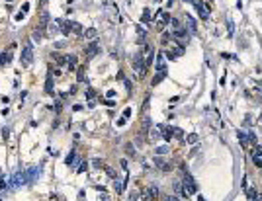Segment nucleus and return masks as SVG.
Masks as SVG:
<instances>
[{"label": "nucleus", "instance_id": "nucleus-1", "mask_svg": "<svg viewBox=\"0 0 262 201\" xmlns=\"http://www.w3.org/2000/svg\"><path fill=\"white\" fill-rule=\"evenodd\" d=\"M133 66H135V70H137V78H143L145 76V70H147V63H145L143 53H137L133 57Z\"/></svg>", "mask_w": 262, "mask_h": 201}, {"label": "nucleus", "instance_id": "nucleus-2", "mask_svg": "<svg viewBox=\"0 0 262 201\" xmlns=\"http://www.w3.org/2000/svg\"><path fill=\"white\" fill-rule=\"evenodd\" d=\"M33 63V49H32V43H27L22 51V66H30Z\"/></svg>", "mask_w": 262, "mask_h": 201}, {"label": "nucleus", "instance_id": "nucleus-3", "mask_svg": "<svg viewBox=\"0 0 262 201\" xmlns=\"http://www.w3.org/2000/svg\"><path fill=\"white\" fill-rule=\"evenodd\" d=\"M98 51H100L98 41H92V43H88V45L84 47V55H86V59H94L98 55Z\"/></svg>", "mask_w": 262, "mask_h": 201}, {"label": "nucleus", "instance_id": "nucleus-4", "mask_svg": "<svg viewBox=\"0 0 262 201\" xmlns=\"http://www.w3.org/2000/svg\"><path fill=\"white\" fill-rule=\"evenodd\" d=\"M182 184H184V188H186V191L188 193H196V182H194V178L188 174V172H184V180H182Z\"/></svg>", "mask_w": 262, "mask_h": 201}, {"label": "nucleus", "instance_id": "nucleus-5", "mask_svg": "<svg viewBox=\"0 0 262 201\" xmlns=\"http://www.w3.org/2000/svg\"><path fill=\"white\" fill-rule=\"evenodd\" d=\"M157 20H158V26H157V27H158V29H163L164 26H168V24H170V20H172V18H170V14H168V12H163V10H161V12L157 14Z\"/></svg>", "mask_w": 262, "mask_h": 201}, {"label": "nucleus", "instance_id": "nucleus-6", "mask_svg": "<svg viewBox=\"0 0 262 201\" xmlns=\"http://www.w3.org/2000/svg\"><path fill=\"white\" fill-rule=\"evenodd\" d=\"M57 24H61V31L65 33V35H70L72 33V22L70 20H57Z\"/></svg>", "mask_w": 262, "mask_h": 201}, {"label": "nucleus", "instance_id": "nucleus-7", "mask_svg": "<svg viewBox=\"0 0 262 201\" xmlns=\"http://www.w3.org/2000/svg\"><path fill=\"white\" fill-rule=\"evenodd\" d=\"M65 164H67V166H75V164H80V158H78V156H76V151H75V148H72V151L69 152V156H67V158H65Z\"/></svg>", "mask_w": 262, "mask_h": 201}, {"label": "nucleus", "instance_id": "nucleus-8", "mask_svg": "<svg viewBox=\"0 0 262 201\" xmlns=\"http://www.w3.org/2000/svg\"><path fill=\"white\" fill-rule=\"evenodd\" d=\"M157 195H158V188H157V185H151V188L143 193V201H153Z\"/></svg>", "mask_w": 262, "mask_h": 201}, {"label": "nucleus", "instance_id": "nucleus-9", "mask_svg": "<svg viewBox=\"0 0 262 201\" xmlns=\"http://www.w3.org/2000/svg\"><path fill=\"white\" fill-rule=\"evenodd\" d=\"M172 188H174V191H176L178 195H182L184 199L190 197V193L186 191V188H184V184H182V182H174V184H172Z\"/></svg>", "mask_w": 262, "mask_h": 201}, {"label": "nucleus", "instance_id": "nucleus-10", "mask_svg": "<svg viewBox=\"0 0 262 201\" xmlns=\"http://www.w3.org/2000/svg\"><path fill=\"white\" fill-rule=\"evenodd\" d=\"M47 24H49V12H47V10H41V16H39V24H37V27L45 29Z\"/></svg>", "mask_w": 262, "mask_h": 201}, {"label": "nucleus", "instance_id": "nucleus-11", "mask_svg": "<svg viewBox=\"0 0 262 201\" xmlns=\"http://www.w3.org/2000/svg\"><path fill=\"white\" fill-rule=\"evenodd\" d=\"M182 53H184V47H176V49H172V51H166V57H168L170 59V61H174V59H178Z\"/></svg>", "mask_w": 262, "mask_h": 201}, {"label": "nucleus", "instance_id": "nucleus-12", "mask_svg": "<svg viewBox=\"0 0 262 201\" xmlns=\"http://www.w3.org/2000/svg\"><path fill=\"white\" fill-rule=\"evenodd\" d=\"M237 139H239V143H241L243 146H249L250 143H249V133L246 131H239L237 133Z\"/></svg>", "mask_w": 262, "mask_h": 201}, {"label": "nucleus", "instance_id": "nucleus-13", "mask_svg": "<svg viewBox=\"0 0 262 201\" xmlns=\"http://www.w3.org/2000/svg\"><path fill=\"white\" fill-rule=\"evenodd\" d=\"M155 164H157V168H161V170H164V172H170V170H172V166L168 164V162H164V160H161V158H158V156H157V158H155Z\"/></svg>", "mask_w": 262, "mask_h": 201}, {"label": "nucleus", "instance_id": "nucleus-14", "mask_svg": "<svg viewBox=\"0 0 262 201\" xmlns=\"http://www.w3.org/2000/svg\"><path fill=\"white\" fill-rule=\"evenodd\" d=\"M125 182H123V180H119V178H115L114 176V188H115V191H118V193H123V189H125Z\"/></svg>", "mask_w": 262, "mask_h": 201}, {"label": "nucleus", "instance_id": "nucleus-15", "mask_svg": "<svg viewBox=\"0 0 262 201\" xmlns=\"http://www.w3.org/2000/svg\"><path fill=\"white\" fill-rule=\"evenodd\" d=\"M0 63H2V65H10V63H12V51L0 53Z\"/></svg>", "mask_w": 262, "mask_h": 201}, {"label": "nucleus", "instance_id": "nucleus-16", "mask_svg": "<svg viewBox=\"0 0 262 201\" xmlns=\"http://www.w3.org/2000/svg\"><path fill=\"white\" fill-rule=\"evenodd\" d=\"M163 131V135L164 139H174V127H158Z\"/></svg>", "mask_w": 262, "mask_h": 201}, {"label": "nucleus", "instance_id": "nucleus-17", "mask_svg": "<svg viewBox=\"0 0 262 201\" xmlns=\"http://www.w3.org/2000/svg\"><path fill=\"white\" fill-rule=\"evenodd\" d=\"M246 195H249V201H260V195L256 193V189H246Z\"/></svg>", "mask_w": 262, "mask_h": 201}, {"label": "nucleus", "instance_id": "nucleus-18", "mask_svg": "<svg viewBox=\"0 0 262 201\" xmlns=\"http://www.w3.org/2000/svg\"><path fill=\"white\" fill-rule=\"evenodd\" d=\"M96 35H98L96 27H88V29H84V37H86V39H94Z\"/></svg>", "mask_w": 262, "mask_h": 201}, {"label": "nucleus", "instance_id": "nucleus-19", "mask_svg": "<svg viewBox=\"0 0 262 201\" xmlns=\"http://www.w3.org/2000/svg\"><path fill=\"white\" fill-rule=\"evenodd\" d=\"M149 22H151V10L145 8L143 14H141V24H149Z\"/></svg>", "mask_w": 262, "mask_h": 201}, {"label": "nucleus", "instance_id": "nucleus-20", "mask_svg": "<svg viewBox=\"0 0 262 201\" xmlns=\"http://www.w3.org/2000/svg\"><path fill=\"white\" fill-rule=\"evenodd\" d=\"M186 22H188V29L196 33V27H198V26H196V20H194V18L190 16V14H188V16H186Z\"/></svg>", "mask_w": 262, "mask_h": 201}, {"label": "nucleus", "instance_id": "nucleus-21", "mask_svg": "<svg viewBox=\"0 0 262 201\" xmlns=\"http://www.w3.org/2000/svg\"><path fill=\"white\" fill-rule=\"evenodd\" d=\"M137 35H139V39H137V41H139V43H145V39H147V31H145L141 26L137 27Z\"/></svg>", "mask_w": 262, "mask_h": 201}, {"label": "nucleus", "instance_id": "nucleus-22", "mask_svg": "<svg viewBox=\"0 0 262 201\" xmlns=\"http://www.w3.org/2000/svg\"><path fill=\"white\" fill-rule=\"evenodd\" d=\"M72 33H76V35L84 33V29H82V24H78V22H72Z\"/></svg>", "mask_w": 262, "mask_h": 201}, {"label": "nucleus", "instance_id": "nucleus-23", "mask_svg": "<svg viewBox=\"0 0 262 201\" xmlns=\"http://www.w3.org/2000/svg\"><path fill=\"white\" fill-rule=\"evenodd\" d=\"M41 39H43V29H41V27H37V29L33 31V41H37V43H39Z\"/></svg>", "mask_w": 262, "mask_h": 201}, {"label": "nucleus", "instance_id": "nucleus-24", "mask_svg": "<svg viewBox=\"0 0 262 201\" xmlns=\"http://www.w3.org/2000/svg\"><path fill=\"white\" fill-rule=\"evenodd\" d=\"M84 70H86L84 66H80V69L76 70V78H78V82H82V80L86 78V72H84Z\"/></svg>", "mask_w": 262, "mask_h": 201}, {"label": "nucleus", "instance_id": "nucleus-25", "mask_svg": "<svg viewBox=\"0 0 262 201\" xmlns=\"http://www.w3.org/2000/svg\"><path fill=\"white\" fill-rule=\"evenodd\" d=\"M53 59H55L57 65H65V63H67V57H61L59 53H53Z\"/></svg>", "mask_w": 262, "mask_h": 201}, {"label": "nucleus", "instance_id": "nucleus-26", "mask_svg": "<svg viewBox=\"0 0 262 201\" xmlns=\"http://www.w3.org/2000/svg\"><path fill=\"white\" fill-rule=\"evenodd\" d=\"M155 152H157V156H158V154H166V152H168V145H161V146H157V148H155Z\"/></svg>", "mask_w": 262, "mask_h": 201}, {"label": "nucleus", "instance_id": "nucleus-27", "mask_svg": "<svg viewBox=\"0 0 262 201\" xmlns=\"http://www.w3.org/2000/svg\"><path fill=\"white\" fill-rule=\"evenodd\" d=\"M45 92H47V94H53V82H51V74L47 76V82H45Z\"/></svg>", "mask_w": 262, "mask_h": 201}, {"label": "nucleus", "instance_id": "nucleus-28", "mask_svg": "<svg viewBox=\"0 0 262 201\" xmlns=\"http://www.w3.org/2000/svg\"><path fill=\"white\" fill-rule=\"evenodd\" d=\"M86 170H88V162H86V160H80V166L76 168V172L82 174V172H86Z\"/></svg>", "mask_w": 262, "mask_h": 201}, {"label": "nucleus", "instance_id": "nucleus-29", "mask_svg": "<svg viewBox=\"0 0 262 201\" xmlns=\"http://www.w3.org/2000/svg\"><path fill=\"white\" fill-rule=\"evenodd\" d=\"M174 139H176V141H184V131H182V129H174Z\"/></svg>", "mask_w": 262, "mask_h": 201}, {"label": "nucleus", "instance_id": "nucleus-30", "mask_svg": "<svg viewBox=\"0 0 262 201\" xmlns=\"http://www.w3.org/2000/svg\"><path fill=\"white\" fill-rule=\"evenodd\" d=\"M65 57H67V65L76 66V55H65Z\"/></svg>", "mask_w": 262, "mask_h": 201}, {"label": "nucleus", "instance_id": "nucleus-31", "mask_svg": "<svg viewBox=\"0 0 262 201\" xmlns=\"http://www.w3.org/2000/svg\"><path fill=\"white\" fill-rule=\"evenodd\" d=\"M163 78H164V74H161V72H157V76H155V78H153V82H151V84H153V86H157V84H158V82H161V80H163Z\"/></svg>", "mask_w": 262, "mask_h": 201}, {"label": "nucleus", "instance_id": "nucleus-32", "mask_svg": "<svg viewBox=\"0 0 262 201\" xmlns=\"http://www.w3.org/2000/svg\"><path fill=\"white\" fill-rule=\"evenodd\" d=\"M186 141H188V143H190V145L198 143V135H196V133H192V135H188V137H186Z\"/></svg>", "mask_w": 262, "mask_h": 201}, {"label": "nucleus", "instance_id": "nucleus-33", "mask_svg": "<svg viewBox=\"0 0 262 201\" xmlns=\"http://www.w3.org/2000/svg\"><path fill=\"white\" fill-rule=\"evenodd\" d=\"M260 156H262V146H256L252 151V158H260Z\"/></svg>", "mask_w": 262, "mask_h": 201}, {"label": "nucleus", "instance_id": "nucleus-34", "mask_svg": "<svg viewBox=\"0 0 262 201\" xmlns=\"http://www.w3.org/2000/svg\"><path fill=\"white\" fill-rule=\"evenodd\" d=\"M90 164H92L94 168H104V162H102V160H98V158H94V160L90 162Z\"/></svg>", "mask_w": 262, "mask_h": 201}, {"label": "nucleus", "instance_id": "nucleus-35", "mask_svg": "<svg viewBox=\"0 0 262 201\" xmlns=\"http://www.w3.org/2000/svg\"><path fill=\"white\" fill-rule=\"evenodd\" d=\"M246 133H249V143L250 145H256V135H254L252 131H246Z\"/></svg>", "mask_w": 262, "mask_h": 201}, {"label": "nucleus", "instance_id": "nucleus-36", "mask_svg": "<svg viewBox=\"0 0 262 201\" xmlns=\"http://www.w3.org/2000/svg\"><path fill=\"white\" fill-rule=\"evenodd\" d=\"M125 152L133 156V154H135V148H133V145H127V146H125Z\"/></svg>", "mask_w": 262, "mask_h": 201}, {"label": "nucleus", "instance_id": "nucleus-37", "mask_svg": "<svg viewBox=\"0 0 262 201\" xmlns=\"http://www.w3.org/2000/svg\"><path fill=\"white\" fill-rule=\"evenodd\" d=\"M170 26H172L174 29H178V27H182V24H180V22H178V20H170Z\"/></svg>", "mask_w": 262, "mask_h": 201}, {"label": "nucleus", "instance_id": "nucleus-38", "mask_svg": "<svg viewBox=\"0 0 262 201\" xmlns=\"http://www.w3.org/2000/svg\"><path fill=\"white\" fill-rule=\"evenodd\" d=\"M2 137H4V139L10 137V127H4V129H2Z\"/></svg>", "mask_w": 262, "mask_h": 201}, {"label": "nucleus", "instance_id": "nucleus-39", "mask_svg": "<svg viewBox=\"0 0 262 201\" xmlns=\"http://www.w3.org/2000/svg\"><path fill=\"white\" fill-rule=\"evenodd\" d=\"M227 29H229V35H233V31H235V26H233V22H227Z\"/></svg>", "mask_w": 262, "mask_h": 201}, {"label": "nucleus", "instance_id": "nucleus-40", "mask_svg": "<svg viewBox=\"0 0 262 201\" xmlns=\"http://www.w3.org/2000/svg\"><path fill=\"white\" fill-rule=\"evenodd\" d=\"M129 115H131V108H125L123 109V119H129Z\"/></svg>", "mask_w": 262, "mask_h": 201}, {"label": "nucleus", "instance_id": "nucleus-41", "mask_svg": "<svg viewBox=\"0 0 262 201\" xmlns=\"http://www.w3.org/2000/svg\"><path fill=\"white\" fill-rule=\"evenodd\" d=\"M57 31H59V27H57V26H53V24H51V26H49V33H57Z\"/></svg>", "mask_w": 262, "mask_h": 201}, {"label": "nucleus", "instance_id": "nucleus-42", "mask_svg": "<svg viewBox=\"0 0 262 201\" xmlns=\"http://www.w3.org/2000/svg\"><path fill=\"white\" fill-rule=\"evenodd\" d=\"M65 45H67V41H57V43H55V47H57V49H63Z\"/></svg>", "mask_w": 262, "mask_h": 201}, {"label": "nucleus", "instance_id": "nucleus-43", "mask_svg": "<svg viewBox=\"0 0 262 201\" xmlns=\"http://www.w3.org/2000/svg\"><path fill=\"white\" fill-rule=\"evenodd\" d=\"M168 39H170V35H168V33H163V35H161V41H163V43H166Z\"/></svg>", "mask_w": 262, "mask_h": 201}, {"label": "nucleus", "instance_id": "nucleus-44", "mask_svg": "<svg viewBox=\"0 0 262 201\" xmlns=\"http://www.w3.org/2000/svg\"><path fill=\"white\" fill-rule=\"evenodd\" d=\"M163 201H178V197H174V195H166Z\"/></svg>", "mask_w": 262, "mask_h": 201}, {"label": "nucleus", "instance_id": "nucleus-45", "mask_svg": "<svg viewBox=\"0 0 262 201\" xmlns=\"http://www.w3.org/2000/svg\"><path fill=\"white\" fill-rule=\"evenodd\" d=\"M151 139H158V129H153V133H151Z\"/></svg>", "mask_w": 262, "mask_h": 201}, {"label": "nucleus", "instance_id": "nucleus-46", "mask_svg": "<svg viewBox=\"0 0 262 201\" xmlns=\"http://www.w3.org/2000/svg\"><path fill=\"white\" fill-rule=\"evenodd\" d=\"M106 96H108V100L114 98V96H115V90H108V92H106Z\"/></svg>", "mask_w": 262, "mask_h": 201}, {"label": "nucleus", "instance_id": "nucleus-47", "mask_svg": "<svg viewBox=\"0 0 262 201\" xmlns=\"http://www.w3.org/2000/svg\"><path fill=\"white\" fill-rule=\"evenodd\" d=\"M252 160H254V164H256V166L262 168V156H260V158H252Z\"/></svg>", "mask_w": 262, "mask_h": 201}, {"label": "nucleus", "instance_id": "nucleus-48", "mask_svg": "<svg viewBox=\"0 0 262 201\" xmlns=\"http://www.w3.org/2000/svg\"><path fill=\"white\" fill-rule=\"evenodd\" d=\"M45 4H47V0H39V8H41V10L45 8Z\"/></svg>", "mask_w": 262, "mask_h": 201}, {"label": "nucleus", "instance_id": "nucleus-49", "mask_svg": "<svg viewBox=\"0 0 262 201\" xmlns=\"http://www.w3.org/2000/svg\"><path fill=\"white\" fill-rule=\"evenodd\" d=\"M119 164H121V168H123V170H127V160H121Z\"/></svg>", "mask_w": 262, "mask_h": 201}, {"label": "nucleus", "instance_id": "nucleus-50", "mask_svg": "<svg viewBox=\"0 0 262 201\" xmlns=\"http://www.w3.org/2000/svg\"><path fill=\"white\" fill-rule=\"evenodd\" d=\"M75 69H76V66H72V65H67V70H69V72H75Z\"/></svg>", "mask_w": 262, "mask_h": 201}, {"label": "nucleus", "instance_id": "nucleus-51", "mask_svg": "<svg viewBox=\"0 0 262 201\" xmlns=\"http://www.w3.org/2000/svg\"><path fill=\"white\" fill-rule=\"evenodd\" d=\"M225 82H227V76H221V80H219V84H221V86H225Z\"/></svg>", "mask_w": 262, "mask_h": 201}, {"label": "nucleus", "instance_id": "nucleus-52", "mask_svg": "<svg viewBox=\"0 0 262 201\" xmlns=\"http://www.w3.org/2000/svg\"><path fill=\"white\" fill-rule=\"evenodd\" d=\"M129 201H137V193H131V195H129Z\"/></svg>", "mask_w": 262, "mask_h": 201}, {"label": "nucleus", "instance_id": "nucleus-53", "mask_svg": "<svg viewBox=\"0 0 262 201\" xmlns=\"http://www.w3.org/2000/svg\"><path fill=\"white\" fill-rule=\"evenodd\" d=\"M237 8H239V10L243 8V0H237Z\"/></svg>", "mask_w": 262, "mask_h": 201}, {"label": "nucleus", "instance_id": "nucleus-54", "mask_svg": "<svg viewBox=\"0 0 262 201\" xmlns=\"http://www.w3.org/2000/svg\"><path fill=\"white\" fill-rule=\"evenodd\" d=\"M198 201H206V199H203V197H201V195H198Z\"/></svg>", "mask_w": 262, "mask_h": 201}, {"label": "nucleus", "instance_id": "nucleus-55", "mask_svg": "<svg viewBox=\"0 0 262 201\" xmlns=\"http://www.w3.org/2000/svg\"><path fill=\"white\" fill-rule=\"evenodd\" d=\"M0 180H2V172H0Z\"/></svg>", "mask_w": 262, "mask_h": 201}, {"label": "nucleus", "instance_id": "nucleus-56", "mask_svg": "<svg viewBox=\"0 0 262 201\" xmlns=\"http://www.w3.org/2000/svg\"><path fill=\"white\" fill-rule=\"evenodd\" d=\"M186 2H192V0H186Z\"/></svg>", "mask_w": 262, "mask_h": 201}, {"label": "nucleus", "instance_id": "nucleus-57", "mask_svg": "<svg viewBox=\"0 0 262 201\" xmlns=\"http://www.w3.org/2000/svg\"><path fill=\"white\" fill-rule=\"evenodd\" d=\"M260 201H262V195H260Z\"/></svg>", "mask_w": 262, "mask_h": 201}, {"label": "nucleus", "instance_id": "nucleus-58", "mask_svg": "<svg viewBox=\"0 0 262 201\" xmlns=\"http://www.w3.org/2000/svg\"><path fill=\"white\" fill-rule=\"evenodd\" d=\"M0 201H2V197H0Z\"/></svg>", "mask_w": 262, "mask_h": 201}]
</instances>
